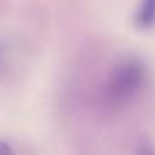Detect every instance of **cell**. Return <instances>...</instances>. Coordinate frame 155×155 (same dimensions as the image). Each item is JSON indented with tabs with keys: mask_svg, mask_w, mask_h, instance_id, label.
Returning a JSON list of instances; mask_svg holds the SVG:
<instances>
[{
	"mask_svg": "<svg viewBox=\"0 0 155 155\" xmlns=\"http://www.w3.org/2000/svg\"><path fill=\"white\" fill-rule=\"evenodd\" d=\"M148 78V68L138 57H124L107 74L102 98L110 108H122L134 102L143 90Z\"/></svg>",
	"mask_w": 155,
	"mask_h": 155,
	"instance_id": "cell-1",
	"label": "cell"
},
{
	"mask_svg": "<svg viewBox=\"0 0 155 155\" xmlns=\"http://www.w3.org/2000/svg\"><path fill=\"white\" fill-rule=\"evenodd\" d=\"M7 57H8V48H7V45H5L4 42L0 40V67L5 64Z\"/></svg>",
	"mask_w": 155,
	"mask_h": 155,
	"instance_id": "cell-5",
	"label": "cell"
},
{
	"mask_svg": "<svg viewBox=\"0 0 155 155\" xmlns=\"http://www.w3.org/2000/svg\"><path fill=\"white\" fill-rule=\"evenodd\" d=\"M134 155H155V145L147 143V142L138 143L134 150Z\"/></svg>",
	"mask_w": 155,
	"mask_h": 155,
	"instance_id": "cell-3",
	"label": "cell"
},
{
	"mask_svg": "<svg viewBox=\"0 0 155 155\" xmlns=\"http://www.w3.org/2000/svg\"><path fill=\"white\" fill-rule=\"evenodd\" d=\"M134 22L135 27L140 30H148L155 27V0H140L134 15Z\"/></svg>",
	"mask_w": 155,
	"mask_h": 155,
	"instance_id": "cell-2",
	"label": "cell"
},
{
	"mask_svg": "<svg viewBox=\"0 0 155 155\" xmlns=\"http://www.w3.org/2000/svg\"><path fill=\"white\" fill-rule=\"evenodd\" d=\"M0 155H15L14 147L2 137H0Z\"/></svg>",
	"mask_w": 155,
	"mask_h": 155,
	"instance_id": "cell-4",
	"label": "cell"
}]
</instances>
